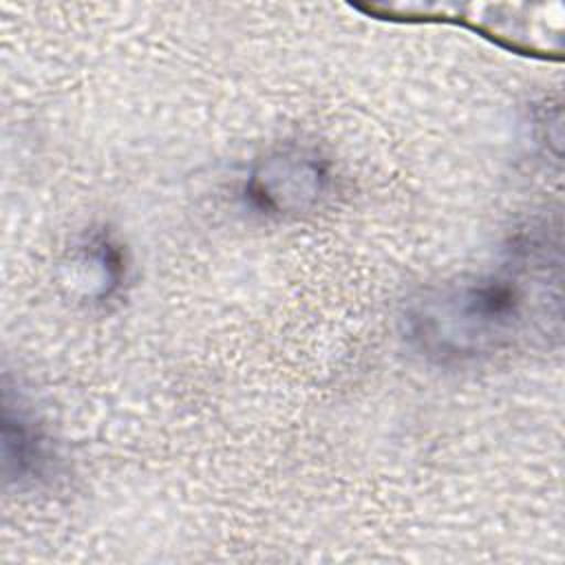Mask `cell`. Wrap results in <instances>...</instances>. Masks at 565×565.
Segmentation results:
<instances>
[{"label": "cell", "mask_w": 565, "mask_h": 565, "mask_svg": "<svg viewBox=\"0 0 565 565\" xmlns=\"http://www.w3.org/2000/svg\"><path fill=\"white\" fill-rule=\"evenodd\" d=\"M525 285L494 276L428 298L413 316L422 344L439 355H472L497 349L523 318Z\"/></svg>", "instance_id": "1"}, {"label": "cell", "mask_w": 565, "mask_h": 565, "mask_svg": "<svg viewBox=\"0 0 565 565\" xmlns=\"http://www.w3.org/2000/svg\"><path fill=\"white\" fill-rule=\"evenodd\" d=\"M324 170L305 152L276 154L254 172L249 181V194L269 210L302 207L324 188Z\"/></svg>", "instance_id": "2"}]
</instances>
